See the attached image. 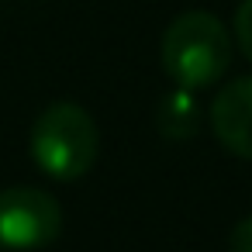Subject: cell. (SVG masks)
Here are the masks:
<instances>
[{
	"mask_svg": "<svg viewBox=\"0 0 252 252\" xmlns=\"http://www.w3.org/2000/svg\"><path fill=\"white\" fill-rule=\"evenodd\" d=\"M156 128H159V135L169 138V142L193 138L197 128H200V104H197L193 90H187V87L169 90V94L162 97V104H159Z\"/></svg>",
	"mask_w": 252,
	"mask_h": 252,
	"instance_id": "5b68a950",
	"label": "cell"
},
{
	"mask_svg": "<svg viewBox=\"0 0 252 252\" xmlns=\"http://www.w3.org/2000/svg\"><path fill=\"white\" fill-rule=\"evenodd\" d=\"M100 131L80 104H52L32 125V159L35 166L63 183L87 176L97 162Z\"/></svg>",
	"mask_w": 252,
	"mask_h": 252,
	"instance_id": "7a4b0ae2",
	"label": "cell"
},
{
	"mask_svg": "<svg viewBox=\"0 0 252 252\" xmlns=\"http://www.w3.org/2000/svg\"><path fill=\"white\" fill-rule=\"evenodd\" d=\"M235 42L245 52V59L252 63V0H242L235 11Z\"/></svg>",
	"mask_w": 252,
	"mask_h": 252,
	"instance_id": "8992f818",
	"label": "cell"
},
{
	"mask_svg": "<svg viewBox=\"0 0 252 252\" xmlns=\"http://www.w3.org/2000/svg\"><path fill=\"white\" fill-rule=\"evenodd\" d=\"M231 66V35L207 11L180 14L162 35V69L176 87L200 90L218 83Z\"/></svg>",
	"mask_w": 252,
	"mask_h": 252,
	"instance_id": "6da1fadb",
	"label": "cell"
},
{
	"mask_svg": "<svg viewBox=\"0 0 252 252\" xmlns=\"http://www.w3.org/2000/svg\"><path fill=\"white\" fill-rule=\"evenodd\" d=\"M211 128L218 142L242 159H252V76H238L211 104Z\"/></svg>",
	"mask_w": 252,
	"mask_h": 252,
	"instance_id": "277c9868",
	"label": "cell"
},
{
	"mask_svg": "<svg viewBox=\"0 0 252 252\" xmlns=\"http://www.w3.org/2000/svg\"><path fill=\"white\" fill-rule=\"evenodd\" d=\"M63 231L59 200L38 187L0 190V249L25 252L56 242Z\"/></svg>",
	"mask_w": 252,
	"mask_h": 252,
	"instance_id": "3957f363",
	"label": "cell"
},
{
	"mask_svg": "<svg viewBox=\"0 0 252 252\" xmlns=\"http://www.w3.org/2000/svg\"><path fill=\"white\" fill-rule=\"evenodd\" d=\"M228 252H252V218L238 221L228 235Z\"/></svg>",
	"mask_w": 252,
	"mask_h": 252,
	"instance_id": "52a82bcc",
	"label": "cell"
}]
</instances>
